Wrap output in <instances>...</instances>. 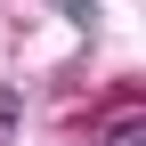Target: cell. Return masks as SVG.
Instances as JSON below:
<instances>
[{
	"label": "cell",
	"instance_id": "6da1fadb",
	"mask_svg": "<svg viewBox=\"0 0 146 146\" xmlns=\"http://www.w3.org/2000/svg\"><path fill=\"white\" fill-rule=\"evenodd\" d=\"M98 146H146V114H114L98 130Z\"/></svg>",
	"mask_w": 146,
	"mask_h": 146
},
{
	"label": "cell",
	"instance_id": "7a4b0ae2",
	"mask_svg": "<svg viewBox=\"0 0 146 146\" xmlns=\"http://www.w3.org/2000/svg\"><path fill=\"white\" fill-rule=\"evenodd\" d=\"M16 114H25V98H16V89H0V138H16Z\"/></svg>",
	"mask_w": 146,
	"mask_h": 146
},
{
	"label": "cell",
	"instance_id": "3957f363",
	"mask_svg": "<svg viewBox=\"0 0 146 146\" xmlns=\"http://www.w3.org/2000/svg\"><path fill=\"white\" fill-rule=\"evenodd\" d=\"M57 8H65V16H73L81 33H98V8H89V0H57Z\"/></svg>",
	"mask_w": 146,
	"mask_h": 146
}]
</instances>
